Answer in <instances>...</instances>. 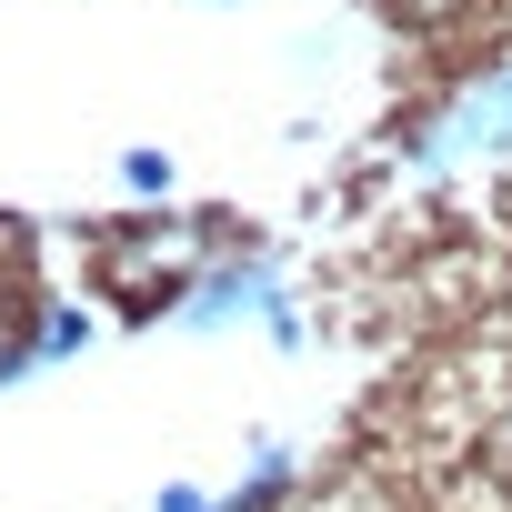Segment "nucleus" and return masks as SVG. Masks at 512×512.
<instances>
[{
    "label": "nucleus",
    "instance_id": "nucleus-3",
    "mask_svg": "<svg viewBox=\"0 0 512 512\" xmlns=\"http://www.w3.org/2000/svg\"><path fill=\"white\" fill-rule=\"evenodd\" d=\"M121 181H131V191H171V161H161V151H131Z\"/></svg>",
    "mask_w": 512,
    "mask_h": 512
},
{
    "label": "nucleus",
    "instance_id": "nucleus-4",
    "mask_svg": "<svg viewBox=\"0 0 512 512\" xmlns=\"http://www.w3.org/2000/svg\"><path fill=\"white\" fill-rule=\"evenodd\" d=\"M81 342H91L81 312H51V322H41V352H81Z\"/></svg>",
    "mask_w": 512,
    "mask_h": 512
},
{
    "label": "nucleus",
    "instance_id": "nucleus-1",
    "mask_svg": "<svg viewBox=\"0 0 512 512\" xmlns=\"http://www.w3.org/2000/svg\"><path fill=\"white\" fill-rule=\"evenodd\" d=\"M412 161H422L432 181H452V171H502V161H512V71H482L472 91H452Z\"/></svg>",
    "mask_w": 512,
    "mask_h": 512
},
{
    "label": "nucleus",
    "instance_id": "nucleus-2",
    "mask_svg": "<svg viewBox=\"0 0 512 512\" xmlns=\"http://www.w3.org/2000/svg\"><path fill=\"white\" fill-rule=\"evenodd\" d=\"M191 332H221V322H272L282 342H292V312H282V292H272V272H211V292H191V312H181Z\"/></svg>",
    "mask_w": 512,
    "mask_h": 512
},
{
    "label": "nucleus",
    "instance_id": "nucleus-5",
    "mask_svg": "<svg viewBox=\"0 0 512 512\" xmlns=\"http://www.w3.org/2000/svg\"><path fill=\"white\" fill-rule=\"evenodd\" d=\"M161 512H211V502H201L191 482H171V492H161Z\"/></svg>",
    "mask_w": 512,
    "mask_h": 512
}]
</instances>
